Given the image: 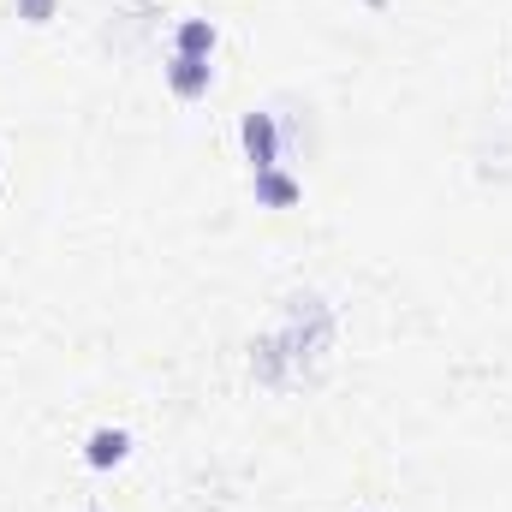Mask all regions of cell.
Returning a JSON list of instances; mask_svg holds the SVG:
<instances>
[{
	"label": "cell",
	"mask_w": 512,
	"mask_h": 512,
	"mask_svg": "<svg viewBox=\"0 0 512 512\" xmlns=\"http://www.w3.org/2000/svg\"><path fill=\"white\" fill-rule=\"evenodd\" d=\"M18 18H30V24H48V18H54V0H18Z\"/></svg>",
	"instance_id": "6"
},
{
	"label": "cell",
	"mask_w": 512,
	"mask_h": 512,
	"mask_svg": "<svg viewBox=\"0 0 512 512\" xmlns=\"http://www.w3.org/2000/svg\"><path fill=\"white\" fill-rule=\"evenodd\" d=\"M173 42H179V54H191V60H209V54H215V24H209V18H185Z\"/></svg>",
	"instance_id": "5"
},
{
	"label": "cell",
	"mask_w": 512,
	"mask_h": 512,
	"mask_svg": "<svg viewBox=\"0 0 512 512\" xmlns=\"http://www.w3.org/2000/svg\"><path fill=\"white\" fill-rule=\"evenodd\" d=\"M245 155L256 161V173L280 161V137H274V120L268 114H245Z\"/></svg>",
	"instance_id": "1"
},
{
	"label": "cell",
	"mask_w": 512,
	"mask_h": 512,
	"mask_svg": "<svg viewBox=\"0 0 512 512\" xmlns=\"http://www.w3.org/2000/svg\"><path fill=\"white\" fill-rule=\"evenodd\" d=\"M126 453H131L126 429H96V435H90V447H84V459H90L96 471H108V465H120Z\"/></svg>",
	"instance_id": "4"
},
{
	"label": "cell",
	"mask_w": 512,
	"mask_h": 512,
	"mask_svg": "<svg viewBox=\"0 0 512 512\" xmlns=\"http://www.w3.org/2000/svg\"><path fill=\"white\" fill-rule=\"evenodd\" d=\"M304 191H298V179H286L280 167H262L256 173V203H268V209H292Z\"/></svg>",
	"instance_id": "3"
},
{
	"label": "cell",
	"mask_w": 512,
	"mask_h": 512,
	"mask_svg": "<svg viewBox=\"0 0 512 512\" xmlns=\"http://www.w3.org/2000/svg\"><path fill=\"white\" fill-rule=\"evenodd\" d=\"M167 84H173V96H203L209 90V60H191V54H173V66H167Z\"/></svg>",
	"instance_id": "2"
}]
</instances>
